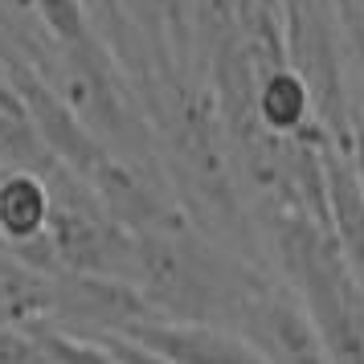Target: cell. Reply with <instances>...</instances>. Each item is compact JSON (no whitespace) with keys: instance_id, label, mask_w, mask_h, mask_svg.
Masks as SVG:
<instances>
[{"instance_id":"cell-1","label":"cell","mask_w":364,"mask_h":364,"mask_svg":"<svg viewBox=\"0 0 364 364\" xmlns=\"http://www.w3.org/2000/svg\"><path fill=\"white\" fill-rule=\"evenodd\" d=\"M258 279V270L221 254L188 221L172 230L135 233L132 287L144 295L156 319L230 328L237 303Z\"/></svg>"},{"instance_id":"cell-2","label":"cell","mask_w":364,"mask_h":364,"mask_svg":"<svg viewBox=\"0 0 364 364\" xmlns=\"http://www.w3.org/2000/svg\"><path fill=\"white\" fill-rule=\"evenodd\" d=\"M230 331H237L266 364H331L319 328L299 295L270 279H258L246 291L230 319Z\"/></svg>"},{"instance_id":"cell-3","label":"cell","mask_w":364,"mask_h":364,"mask_svg":"<svg viewBox=\"0 0 364 364\" xmlns=\"http://www.w3.org/2000/svg\"><path fill=\"white\" fill-rule=\"evenodd\" d=\"M123 340L160 356L164 364H266L254 348L230 328L213 323H168V319H139L123 331Z\"/></svg>"},{"instance_id":"cell-4","label":"cell","mask_w":364,"mask_h":364,"mask_svg":"<svg viewBox=\"0 0 364 364\" xmlns=\"http://www.w3.org/2000/svg\"><path fill=\"white\" fill-rule=\"evenodd\" d=\"M323 209H328L331 237L364 291V184L352 156L336 144L323 148Z\"/></svg>"},{"instance_id":"cell-5","label":"cell","mask_w":364,"mask_h":364,"mask_svg":"<svg viewBox=\"0 0 364 364\" xmlns=\"http://www.w3.org/2000/svg\"><path fill=\"white\" fill-rule=\"evenodd\" d=\"M50 209L53 200L46 176L4 168V176H0V246H9L21 262L33 266L41 242H46Z\"/></svg>"},{"instance_id":"cell-6","label":"cell","mask_w":364,"mask_h":364,"mask_svg":"<svg viewBox=\"0 0 364 364\" xmlns=\"http://www.w3.org/2000/svg\"><path fill=\"white\" fill-rule=\"evenodd\" d=\"M53 315V279L0 246V328H46Z\"/></svg>"},{"instance_id":"cell-7","label":"cell","mask_w":364,"mask_h":364,"mask_svg":"<svg viewBox=\"0 0 364 364\" xmlns=\"http://www.w3.org/2000/svg\"><path fill=\"white\" fill-rule=\"evenodd\" d=\"M82 9H86V17H90V25H95V33L102 37V46L115 53L119 66L144 70L139 58H148V53L139 50L144 41L135 33L132 17H127V4H123V0H82Z\"/></svg>"},{"instance_id":"cell-8","label":"cell","mask_w":364,"mask_h":364,"mask_svg":"<svg viewBox=\"0 0 364 364\" xmlns=\"http://www.w3.org/2000/svg\"><path fill=\"white\" fill-rule=\"evenodd\" d=\"M29 331L41 340V348L50 352L53 364H123L99 340H82V336H70V331L58 328H29Z\"/></svg>"},{"instance_id":"cell-9","label":"cell","mask_w":364,"mask_h":364,"mask_svg":"<svg viewBox=\"0 0 364 364\" xmlns=\"http://www.w3.org/2000/svg\"><path fill=\"white\" fill-rule=\"evenodd\" d=\"M0 364H53L33 331L0 328Z\"/></svg>"},{"instance_id":"cell-10","label":"cell","mask_w":364,"mask_h":364,"mask_svg":"<svg viewBox=\"0 0 364 364\" xmlns=\"http://www.w3.org/2000/svg\"><path fill=\"white\" fill-rule=\"evenodd\" d=\"M99 344L115 356V360L123 364H164L160 356H151V352H144L139 344H132V340H123V336H99Z\"/></svg>"}]
</instances>
